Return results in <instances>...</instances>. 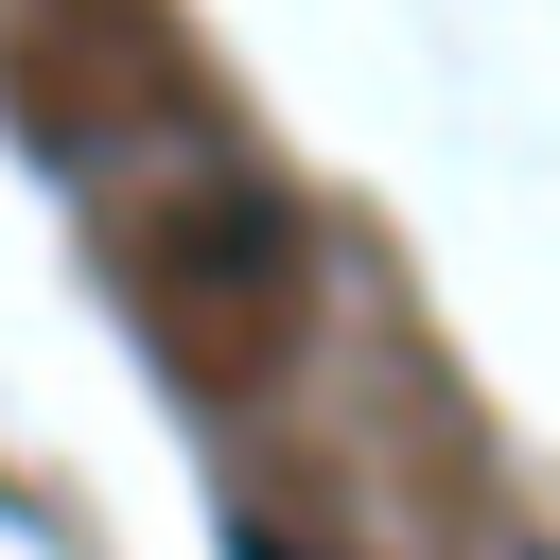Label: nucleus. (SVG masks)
Wrapping results in <instances>:
<instances>
[{
	"label": "nucleus",
	"mask_w": 560,
	"mask_h": 560,
	"mask_svg": "<svg viewBox=\"0 0 560 560\" xmlns=\"http://www.w3.org/2000/svg\"><path fill=\"white\" fill-rule=\"evenodd\" d=\"M228 560H298V542H280V525H228Z\"/></svg>",
	"instance_id": "obj_1"
}]
</instances>
